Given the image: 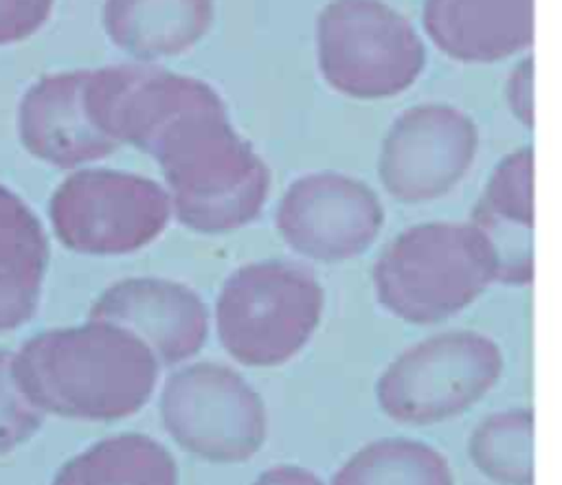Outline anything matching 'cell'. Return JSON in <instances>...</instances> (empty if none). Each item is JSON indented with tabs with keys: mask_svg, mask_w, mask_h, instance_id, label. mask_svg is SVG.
Segmentation results:
<instances>
[{
	"mask_svg": "<svg viewBox=\"0 0 562 485\" xmlns=\"http://www.w3.org/2000/svg\"><path fill=\"white\" fill-rule=\"evenodd\" d=\"M22 393L42 413L114 421L138 413L158 382V360L130 329L88 318L48 329L13 353Z\"/></svg>",
	"mask_w": 562,
	"mask_h": 485,
	"instance_id": "obj_1",
	"label": "cell"
},
{
	"mask_svg": "<svg viewBox=\"0 0 562 485\" xmlns=\"http://www.w3.org/2000/svg\"><path fill=\"white\" fill-rule=\"evenodd\" d=\"M145 151L162 169L171 211L191 230H235L266 204L270 171L233 129L217 92L167 121Z\"/></svg>",
	"mask_w": 562,
	"mask_h": 485,
	"instance_id": "obj_2",
	"label": "cell"
},
{
	"mask_svg": "<svg viewBox=\"0 0 562 485\" xmlns=\"http://www.w3.org/2000/svg\"><path fill=\"white\" fill-rule=\"evenodd\" d=\"M496 279V250L472 222L417 224L400 233L373 268L380 305L415 325L450 318Z\"/></svg>",
	"mask_w": 562,
	"mask_h": 485,
	"instance_id": "obj_3",
	"label": "cell"
},
{
	"mask_svg": "<svg viewBox=\"0 0 562 485\" xmlns=\"http://www.w3.org/2000/svg\"><path fill=\"white\" fill-rule=\"evenodd\" d=\"M323 287L305 266L268 259L237 268L222 285L215 325L222 347L246 366H279L312 338Z\"/></svg>",
	"mask_w": 562,
	"mask_h": 485,
	"instance_id": "obj_4",
	"label": "cell"
},
{
	"mask_svg": "<svg viewBox=\"0 0 562 485\" xmlns=\"http://www.w3.org/2000/svg\"><path fill=\"white\" fill-rule=\"evenodd\" d=\"M316 40L325 81L353 99L395 97L426 64L413 24L382 0H331L318 15Z\"/></svg>",
	"mask_w": 562,
	"mask_h": 485,
	"instance_id": "obj_5",
	"label": "cell"
},
{
	"mask_svg": "<svg viewBox=\"0 0 562 485\" xmlns=\"http://www.w3.org/2000/svg\"><path fill=\"white\" fill-rule=\"evenodd\" d=\"M503 353L476 331L430 336L400 353L380 375L375 395L397 424L428 426L474 406L501 377Z\"/></svg>",
	"mask_w": 562,
	"mask_h": 485,
	"instance_id": "obj_6",
	"label": "cell"
},
{
	"mask_svg": "<svg viewBox=\"0 0 562 485\" xmlns=\"http://www.w3.org/2000/svg\"><path fill=\"white\" fill-rule=\"evenodd\" d=\"M48 215L57 239L81 255H127L151 244L167 226V191L116 169H81L53 193Z\"/></svg>",
	"mask_w": 562,
	"mask_h": 485,
	"instance_id": "obj_7",
	"label": "cell"
},
{
	"mask_svg": "<svg viewBox=\"0 0 562 485\" xmlns=\"http://www.w3.org/2000/svg\"><path fill=\"white\" fill-rule=\"evenodd\" d=\"M167 432L189 454L211 463H241L266 441V406L233 369L198 362L171 373L160 393Z\"/></svg>",
	"mask_w": 562,
	"mask_h": 485,
	"instance_id": "obj_8",
	"label": "cell"
},
{
	"mask_svg": "<svg viewBox=\"0 0 562 485\" xmlns=\"http://www.w3.org/2000/svg\"><path fill=\"white\" fill-rule=\"evenodd\" d=\"M476 149L479 132L468 114L443 103L415 105L384 136L380 182L400 202L435 200L465 176Z\"/></svg>",
	"mask_w": 562,
	"mask_h": 485,
	"instance_id": "obj_9",
	"label": "cell"
},
{
	"mask_svg": "<svg viewBox=\"0 0 562 485\" xmlns=\"http://www.w3.org/2000/svg\"><path fill=\"white\" fill-rule=\"evenodd\" d=\"M274 222L294 252L312 261L336 263L362 255L373 244L384 208L364 182L321 171L288 187Z\"/></svg>",
	"mask_w": 562,
	"mask_h": 485,
	"instance_id": "obj_10",
	"label": "cell"
},
{
	"mask_svg": "<svg viewBox=\"0 0 562 485\" xmlns=\"http://www.w3.org/2000/svg\"><path fill=\"white\" fill-rule=\"evenodd\" d=\"M88 318L108 320L136 334L158 364H178L195 356L209 334V312L187 285L156 279H123L92 303Z\"/></svg>",
	"mask_w": 562,
	"mask_h": 485,
	"instance_id": "obj_11",
	"label": "cell"
},
{
	"mask_svg": "<svg viewBox=\"0 0 562 485\" xmlns=\"http://www.w3.org/2000/svg\"><path fill=\"white\" fill-rule=\"evenodd\" d=\"M88 70L40 79L20 103L18 127L26 151L59 169L101 160L121 145L92 121L86 103Z\"/></svg>",
	"mask_w": 562,
	"mask_h": 485,
	"instance_id": "obj_12",
	"label": "cell"
},
{
	"mask_svg": "<svg viewBox=\"0 0 562 485\" xmlns=\"http://www.w3.org/2000/svg\"><path fill=\"white\" fill-rule=\"evenodd\" d=\"M424 26L452 59L490 64L533 42V0H426Z\"/></svg>",
	"mask_w": 562,
	"mask_h": 485,
	"instance_id": "obj_13",
	"label": "cell"
},
{
	"mask_svg": "<svg viewBox=\"0 0 562 485\" xmlns=\"http://www.w3.org/2000/svg\"><path fill=\"white\" fill-rule=\"evenodd\" d=\"M479 226L498 257L501 283L525 285L533 279V149L507 154L490 176L472 208Z\"/></svg>",
	"mask_w": 562,
	"mask_h": 485,
	"instance_id": "obj_14",
	"label": "cell"
},
{
	"mask_svg": "<svg viewBox=\"0 0 562 485\" xmlns=\"http://www.w3.org/2000/svg\"><path fill=\"white\" fill-rule=\"evenodd\" d=\"M213 22V0H105L110 40L140 61L189 50Z\"/></svg>",
	"mask_w": 562,
	"mask_h": 485,
	"instance_id": "obj_15",
	"label": "cell"
},
{
	"mask_svg": "<svg viewBox=\"0 0 562 485\" xmlns=\"http://www.w3.org/2000/svg\"><path fill=\"white\" fill-rule=\"evenodd\" d=\"M48 266V239L29 204L0 184V331L33 318Z\"/></svg>",
	"mask_w": 562,
	"mask_h": 485,
	"instance_id": "obj_16",
	"label": "cell"
},
{
	"mask_svg": "<svg viewBox=\"0 0 562 485\" xmlns=\"http://www.w3.org/2000/svg\"><path fill=\"white\" fill-rule=\"evenodd\" d=\"M53 485H178V467L156 439L121 432L66 461Z\"/></svg>",
	"mask_w": 562,
	"mask_h": 485,
	"instance_id": "obj_17",
	"label": "cell"
},
{
	"mask_svg": "<svg viewBox=\"0 0 562 485\" xmlns=\"http://www.w3.org/2000/svg\"><path fill=\"white\" fill-rule=\"evenodd\" d=\"M331 485H454L443 454L413 439H380L360 448Z\"/></svg>",
	"mask_w": 562,
	"mask_h": 485,
	"instance_id": "obj_18",
	"label": "cell"
},
{
	"mask_svg": "<svg viewBox=\"0 0 562 485\" xmlns=\"http://www.w3.org/2000/svg\"><path fill=\"white\" fill-rule=\"evenodd\" d=\"M476 470L498 485H533V413L503 410L485 417L470 435Z\"/></svg>",
	"mask_w": 562,
	"mask_h": 485,
	"instance_id": "obj_19",
	"label": "cell"
},
{
	"mask_svg": "<svg viewBox=\"0 0 562 485\" xmlns=\"http://www.w3.org/2000/svg\"><path fill=\"white\" fill-rule=\"evenodd\" d=\"M42 421L44 413L29 402L15 380L13 353L0 349V454L29 441Z\"/></svg>",
	"mask_w": 562,
	"mask_h": 485,
	"instance_id": "obj_20",
	"label": "cell"
},
{
	"mask_svg": "<svg viewBox=\"0 0 562 485\" xmlns=\"http://www.w3.org/2000/svg\"><path fill=\"white\" fill-rule=\"evenodd\" d=\"M55 0H0V46L33 35L46 20Z\"/></svg>",
	"mask_w": 562,
	"mask_h": 485,
	"instance_id": "obj_21",
	"label": "cell"
},
{
	"mask_svg": "<svg viewBox=\"0 0 562 485\" xmlns=\"http://www.w3.org/2000/svg\"><path fill=\"white\" fill-rule=\"evenodd\" d=\"M531 79H533V61L531 57L522 59L507 81V101L512 112L518 116L520 123L533 125V94H531Z\"/></svg>",
	"mask_w": 562,
	"mask_h": 485,
	"instance_id": "obj_22",
	"label": "cell"
},
{
	"mask_svg": "<svg viewBox=\"0 0 562 485\" xmlns=\"http://www.w3.org/2000/svg\"><path fill=\"white\" fill-rule=\"evenodd\" d=\"M252 485H323V481L299 465H274L268 467Z\"/></svg>",
	"mask_w": 562,
	"mask_h": 485,
	"instance_id": "obj_23",
	"label": "cell"
}]
</instances>
